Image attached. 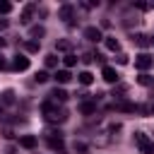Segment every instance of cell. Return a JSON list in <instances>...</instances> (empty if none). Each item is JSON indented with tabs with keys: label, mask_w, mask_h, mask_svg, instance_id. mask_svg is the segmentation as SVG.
Wrapping results in <instances>:
<instances>
[{
	"label": "cell",
	"mask_w": 154,
	"mask_h": 154,
	"mask_svg": "<svg viewBox=\"0 0 154 154\" xmlns=\"http://www.w3.org/2000/svg\"><path fill=\"white\" fill-rule=\"evenodd\" d=\"M72 149H75V154H87V152H89V144H87L84 140H75V142H72Z\"/></svg>",
	"instance_id": "cell-17"
},
{
	"label": "cell",
	"mask_w": 154,
	"mask_h": 154,
	"mask_svg": "<svg viewBox=\"0 0 154 154\" xmlns=\"http://www.w3.org/2000/svg\"><path fill=\"white\" fill-rule=\"evenodd\" d=\"M29 34H31V38H34V41H36V38H41V36H43V34H46V29H43V26H38V24H36V26H31V29H29Z\"/></svg>",
	"instance_id": "cell-22"
},
{
	"label": "cell",
	"mask_w": 154,
	"mask_h": 154,
	"mask_svg": "<svg viewBox=\"0 0 154 154\" xmlns=\"http://www.w3.org/2000/svg\"><path fill=\"white\" fill-rule=\"evenodd\" d=\"M137 82H140L142 87H152V84H154V77H152V75H147V72H142V75L137 77Z\"/></svg>",
	"instance_id": "cell-20"
},
{
	"label": "cell",
	"mask_w": 154,
	"mask_h": 154,
	"mask_svg": "<svg viewBox=\"0 0 154 154\" xmlns=\"http://www.w3.org/2000/svg\"><path fill=\"white\" fill-rule=\"evenodd\" d=\"M34 12H36V5H34V2L24 5L22 14H19V22H22V24H31V19H34Z\"/></svg>",
	"instance_id": "cell-7"
},
{
	"label": "cell",
	"mask_w": 154,
	"mask_h": 154,
	"mask_svg": "<svg viewBox=\"0 0 154 154\" xmlns=\"http://www.w3.org/2000/svg\"><path fill=\"white\" fill-rule=\"evenodd\" d=\"M48 99H51V101H55V103H65V101H67V91H65L63 87H55V89H51Z\"/></svg>",
	"instance_id": "cell-9"
},
{
	"label": "cell",
	"mask_w": 154,
	"mask_h": 154,
	"mask_svg": "<svg viewBox=\"0 0 154 154\" xmlns=\"http://www.w3.org/2000/svg\"><path fill=\"white\" fill-rule=\"evenodd\" d=\"M55 48H58V51H70V48H72V43H70V41H58V43H55Z\"/></svg>",
	"instance_id": "cell-27"
},
{
	"label": "cell",
	"mask_w": 154,
	"mask_h": 154,
	"mask_svg": "<svg viewBox=\"0 0 154 154\" xmlns=\"http://www.w3.org/2000/svg\"><path fill=\"white\" fill-rule=\"evenodd\" d=\"M10 12H12V2L0 0V14H10Z\"/></svg>",
	"instance_id": "cell-24"
},
{
	"label": "cell",
	"mask_w": 154,
	"mask_h": 154,
	"mask_svg": "<svg viewBox=\"0 0 154 154\" xmlns=\"http://www.w3.org/2000/svg\"><path fill=\"white\" fill-rule=\"evenodd\" d=\"M77 82H79V84H82V87H89V84H91V82H94V75H91V72H89V70H82V72H79V75H77Z\"/></svg>",
	"instance_id": "cell-14"
},
{
	"label": "cell",
	"mask_w": 154,
	"mask_h": 154,
	"mask_svg": "<svg viewBox=\"0 0 154 154\" xmlns=\"http://www.w3.org/2000/svg\"><path fill=\"white\" fill-rule=\"evenodd\" d=\"M19 147L34 149V147H36V137H34V135H22V137H19Z\"/></svg>",
	"instance_id": "cell-15"
},
{
	"label": "cell",
	"mask_w": 154,
	"mask_h": 154,
	"mask_svg": "<svg viewBox=\"0 0 154 154\" xmlns=\"http://www.w3.org/2000/svg\"><path fill=\"white\" fill-rule=\"evenodd\" d=\"M113 108H116V111H123V113H135V111H137V103H132V101H128V99L120 96V99L113 101Z\"/></svg>",
	"instance_id": "cell-4"
},
{
	"label": "cell",
	"mask_w": 154,
	"mask_h": 154,
	"mask_svg": "<svg viewBox=\"0 0 154 154\" xmlns=\"http://www.w3.org/2000/svg\"><path fill=\"white\" fill-rule=\"evenodd\" d=\"M147 111H149V116H154V101H152V103L147 106Z\"/></svg>",
	"instance_id": "cell-29"
},
{
	"label": "cell",
	"mask_w": 154,
	"mask_h": 154,
	"mask_svg": "<svg viewBox=\"0 0 154 154\" xmlns=\"http://www.w3.org/2000/svg\"><path fill=\"white\" fill-rule=\"evenodd\" d=\"M24 46H26V51H29V53H36V51L41 48V41H34V38H31V41H26Z\"/></svg>",
	"instance_id": "cell-23"
},
{
	"label": "cell",
	"mask_w": 154,
	"mask_h": 154,
	"mask_svg": "<svg viewBox=\"0 0 154 154\" xmlns=\"http://www.w3.org/2000/svg\"><path fill=\"white\" fill-rule=\"evenodd\" d=\"M103 43H106V48H108V51H113V53H118V51H120V43H118V38H116V36H103Z\"/></svg>",
	"instance_id": "cell-16"
},
{
	"label": "cell",
	"mask_w": 154,
	"mask_h": 154,
	"mask_svg": "<svg viewBox=\"0 0 154 154\" xmlns=\"http://www.w3.org/2000/svg\"><path fill=\"white\" fill-rule=\"evenodd\" d=\"M53 79H55L58 84H67V82L72 79V75H70V70H55V75H53Z\"/></svg>",
	"instance_id": "cell-13"
},
{
	"label": "cell",
	"mask_w": 154,
	"mask_h": 154,
	"mask_svg": "<svg viewBox=\"0 0 154 154\" xmlns=\"http://www.w3.org/2000/svg\"><path fill=\"white\" fill-rule=\"evenodd\" d=\"M0 103H5V106H12V103H14V91H12V89H7V91L2 94V99H0Z\"/></svg>",
	"instance_id": "cell-21"
},
{
	"label": "cell",
	"mask_w": 154,
	"mask_h": 154,
	"mask_svg": "<svg viewBox=\"0 0 154 154\" xmlns=\"http://www.w3.org/2000/svg\"><path fill=\"white\" fill-rule=\"evenodd\" d=\"M72 14H75V5H70V2L60 5V10H58V17H60V19H65V22H72Z\"/></svg>",
	"instance_id": "cell-10"
},
{
	"label": "cell",
	"mask_w": 154,
	"mask_h": 154,
	"mask_svg": "<svg viewBox=\"0 0 154 154\" xmlns=\"http://www.w3.org/2000/svg\"><path fill=\"white\" fill-rule=\"evenodd\" d=\"M34 82H38V84L48 82V72H43V70H41V72H36V75H34Z\"/></svg>",
	"instance_id": "cell-26"
},
{
	"label": "cell",
	"mask_w": 154,
	"mask_h": 154,
	"mask_svg": "<svg viewBox=\"0 0 154 154\" xmlns=\"http://www.w3.org/2000/svg\"><path fill=\"white\" fill-rule=\"evenodd\" d=\"M135 144H137L140 154H154V142L149 140V135H144V132H135Z\"/></svg>",
	"instance_id": "cell-2"
},
{
	"label": "cell",
	"mask_w": 154,
	"mask_h": 154,
	"mask_svg": "<svg viewBox=\"0 0 154 154\" xmlns=\"http://www.w3.org/2000/svg\"><path fill=\"white\" fill-rule=\"evenodd\" d=\"M152 43H154V38H152Z\"/></svg>",
	"instance_id": "cell-32"
},
{
	"label": "cell",
	"mask_w": 154,
	"mask_h": 154,
	"mask_svg": "<svg viewBox=\"0 0 154 154\" xmlns=\"http://www.w3.org/2000/svg\"><path fill=\"white\" fill-rule=\"evenodd\" d=\"M46 67H58V58H55V53L46 55Z\"/></svg>",
	"instance_id": "cell-25"
},
{
	"label": "cell",
	"mask_w": 154,
	"mask_h": 154,
	"mask_svg": "<svg viewBox=\"0 0 154 154\" xmlns=\"http://www.w3.org/2000/svg\"><path fill=\"white\" fill-rule=\"evenodd\" d=\"M46 142H48V147L53 149V154H60V152L65 149V140H63V132H60V130H58V132H48Z\"/></svg>",
	"instance_id": "cell-3"
},
{
	"label": "cell",
	"mask_w": 154,
	"mask_h": 154,
	"mask_svg": "<svg viewBox=\"0 0 154 154\" xmlns=\"http://www.w3.org/2000/svg\"><path fill=\"white\" fill-rule=\"evenodd\" d=\"M12 70H17V72L29 70V58H26V55H22V53H17V55L12 58Z\"/></svg>",
	"instance_id": "cell-6"
},
{
	"label": "cell",
	"mask_w": 154,
	"mask_h": 154,
	"mask_svg": "<svg viewBox=\"0 0 154 154\" xmlns=\"http://www.w3.org/2000/svg\"><path fill=\"white\" fill-rule=\"evenodd\" d=\"M79 113H84V116L96 113V99H84V101L79 103Z\"/></svg>",
	"instance_id": "cell-11"
},
{
	"label": "cell",
	"mask_w": 154,
	"mask_h": 154,
	"mask_svg": "<svg viewBox=\"0 0 154 154\" xmlns=\"http://www.w3.org/2000/svg\"><path fill=\"white\" fill-rule=\"evenodd\" d=\"M101 77H103V79H106L108 84H116L120 75L116 72V67H111V65H103V67H101Z\"/></svg>",
	"instance_id": "cell-8"
},
{
	"label": "cell",
	"mask_w": 154,
	"mask_h": 154,
	"mask_svg": "<svg viewBox=\"0 0 154 154\" xmlns=\"http://www.w3.org/2000/svg\"><path fill=\"white\" fill-rule=\"evenodd\" d=\"M154 65V60H152V55H147V53H140L137 58H135V67L140 70V72H144V70H149Z\"/></svg>",
	"instance_id": "cell-5"
},
{
	"label": "cell",
	"mask_w": 154,
	"mask_h": 154,
	"mask_svg": "<svg viewBox=\"0 0 154 154\" xmlns=\"http://www.w3.org/2000/svg\"><path fill=\"white\" fill-rule=\"evenodd\" d=\"M41 111H43V116H46V120H48V123H63V120L67 118V116H65V111H63V108H58V103H55V101H51V99L41 103Z\"/></svg>",
	"instance_id": "cell-1"
},
{
	"label": "cell",
	"mask_w": 154,
	"mask_h": 154,
	"mask_svg": "<svg viewBox=\"0 0 154 154\" xmlns=\"http://www.w3.org/2000/svg\"><path fill=\"white\" fill-rule=\"evenodd\" d=\"M5 46H7V41H5V38H2V36H0V51H2V48H5Z\"/></svg>",
	"instance_id": "cell-31"
},
{
	"label": "cell",
	"mask_w": 154,
	"mask_h": 154,
	"mask_svg": "<svg viewBox=\"0 0 154 154\" xmlns=\"http://www.w3.org/2000/svg\"><path fill=\"white\" fill-rule=\"evenodd\" d=\"M84 38H87V41H101L103 34H101L99 26H87V29H84Z\"/></svg>",
	"instance_id": "cell-12"
},
{
	"label": "cell",
	"mask_w": 154,
	"mask_h": 154,
	"mask_svg": "<svg viewBox=\"0 0 154 154\" xmlns=\"http://www.w3.org/2000/svg\"><path fill=\"white\" fill-rule=\"evenodd\" d=\"M63 65H65V70H67V67H75V65H77V55H75V53H67V55L63 58Z\"/></svg>",
	"instance_id": "cell-19"
},
{
	"label": "cell",
	"mask_w": 154,
	"mask_h": 154,
	"mask_svg": "<svg viewBox=\"0 0 154 154\" xmlns=\"http://www.w3.org/2000/svg\"><path fill=\"white\" fill-rule=\"evenodd\" d=\"M5 67H7V60H5L2 55H0V70H5Z\"/></svg>",
	"instance_id": "cell-28"
},
{
	"label": "cell",
	"mask_w": 154,
	"mask_h": 154,
	"mask_svg": "<svg viewBox=\"0 0 154 154\" xmlns=\"http://www.w3.org/2000/svg\"><path fill=\"white\" fill-rule=\"evenodd\" d=\"M132 41H135L140 48H147V46L152 43V38H149V36H144V34H135V38H132Z\"/></svg>",
	"instance_id": "cell-18"
},
{
	"label": "cell",
	"mask_w": 154,
	"mask_h": 154,
	"mask_svg": "<svg viewBox=\"0 0 154 154\" xmlns=\"http://www.w3.org/2000/svg\"><path fill=\"white\" fill-rule=\"evenodd\" d=\"M0 29H7V19H0Z\"/></svg>",
	"instance_id": "cell-30"
}]
</instances>
